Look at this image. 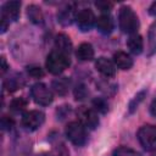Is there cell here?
<instances>
[{"label": "cell", "instance_id": "6da1fadb", "mask_svg": "<svg viewBox=\"0 0 156 156\" xmlns=\"http://www.w3.org/2000/svg\"><path fill=\"white\" fill-rule=\"evenodd\" d=\"M139 18L130 6L123 5L118 11V26L126 34H136L139 29Z\"/></svg>", "mask_w": 156, "mask_h": 156}, {"label": "cell", "instance_id": "7a4b0ae2", "mask_svg": "<svg viewBox=\"0 0 156 156\" xmlns=\"http://www.w3.org/2000/svg\"><path fill=\"white\" fill-rule=\"evenodd\" d=\"M69 65H71L69 56L66 54H62L57 50H52L46 56L45 66H46V69L51 74H55V76L61 74L66 68H68Z\"/></svg>", "mask_w": 156, "mask_h": 156}, {"label": "cell", "instance_id": "3957f363", "mask_svg": "<svg viewBox=\"0 0 156 156\" xmlns=\"http://www.w3.org/2000/svg\"><path fill=\"white\" fill-rule=\"evenodd\" d=\"M65 132H66L67 139L76 146H83L88 140L87 128L78 121L69 122Z\"/></svg>", "mask_w": 156, "mask_h": 156}, {"label": "cell", "instance_id": "277c9868", "mask_svg": "<svg viewBox=\"0 0 156 156\" xmlns=\"http://www.w3.org/2000/svg\"><path fill=\"white\" fill-rule=\"evenodd\" d=\"M139 144L146 151H155L156 150V126L146 124L139 128L136 133Z\"/></svg>", "mask_w": 156, "mask_h": 156}, {"label": "cell", "instance_id": "5b68a950", "mask_svg": "<svg viewBox=\"0 0 156 156\" xmlns=\"http://www.w3.org/2000/svg\"><path fill=\"white\" fill-rule=\"evenodd\" d=\"M30 96L34 100V102L40 106H49L54 100L51 90L44 83L33 84L30 88Z\"/></svg>", "mask_w": 156, "mask_h": 156}, {"label": "cell", "instance_id": "8992f818", "mask_svg": "<svg viewBox=\"0 0 156 156\" xmlns=\"http://www.w3.org/2000/svg\"><path fill=\"white\" fill-rule=\"evenodd\" d=\"M21 122H22V126L24 129H27L29 132H34V130L39 129L43 126V123L45 122V113L39 110L27 111L23 113Z\"/></svg>", "mask_w": 156, "mask_h": 156}, {"label": "cell", "instance_id": "52a82bcc", "mask_svg": "<svg viewBox=\"0 0 156 156\" xmlns=\"http://www.w3.org/2000/svg\"><path fill=\"white\" fill-rule=\"evenodd\" d=\"M77 117H78V122H80L88 129L93 130L99 126L98 112L94 108H90L87 106H79L77 108Z\"/></svg>", "mask_w": 156, "mask_h": 156}, {"label": "cell", "instance_id": "ba28073f", "mask_svg": "<svg viewBox=\"0 0 156 156\" xmlns=\"http://www.w3.org/2000/svg\"><path fill=\"white\" fill-rule=\"evenodd\" d=\"M76 21H77V26H78L80 32H89L94 27V24L96 23L95 15H94L93 10H90V9L79 10L77 12Z\"/></svg>", "mask_w": 156, "mask_h": 156}, {"label": "cell", "instance_id": "9c48e42d", "mask_svg": "<svg viewBox=\"0 0 156 156\" xmlns=\"http://www.w3.org/2000/svg\"><path fill=\"white\" fill-rule=\"evenodd\" d=\"M21 13V2L17 0L6 1L1 6V20L10 22H15L18 20Z\"/></svg>", "mask_w": 156, "mask_h": 156}, {"label": "cell", "instance_id": "30bf717a", "mask_svg": "<svg viewBox=\"0 0 156 156\" xmlns=\"http://www.w3.org/2000/svg\"><path fill=\"white\" fill-rule=\"evenodd\" d=\"M56 17H57V22L61 26H63V27L71 26L73 23V21L76 20V17H77L74 4H66V5H63L57 11V16Z\"/></svg>", "mask_w": 156, "mask_h": 156}, {"label": "cell", "instance_id": "8fae6325", "mask_svg": "<svg viewBox=\"0 0 156 156\" xmlns=\"http://www.w3.org/2000/svg\"><path fill=\"white\" fill-rule=\"evenodd\" d=\"M95 68L105 77H113L116 74V66L113 63V61L101 56V57H98L96 61H95Z\"/></svg>", "mask_w": 156, "mask_h": 156}, {"label": "cell", "instance_id": "7c38bea8", "mask_svg": "<svg viewBox=\"0 0 156 156\" xmlns=\"http://www.w3.org/2000/svg\"><path fill=\"white\" fill-rule=\"evenodd\" d=\"M95 26H96V29H98L101 34H105V35L110 34V33L113 30V28H115L113 20H112V17H111L108 13H102V15H100V16L96 18Z\"/></svg>", "mask_w": 156, "mask_h": 156}, {"label": "cell", "instance_id": "4fadbf2b", "mask_svg": "<svg viewBox=\"0 0 156 156\" xmlns=\"http://www.w3.org/2000/svg\"><path fill=\"white\" fill-rule=\"evenodd\" d=\"M55 50L69 56V54L72 52V41H71V39L67 34L58 33L56 35V38H55Z\"/></svg>", "mask_w": 156, "mask_h": 156}, {"label": "cell", "instance_id": "5bb4252c", "mask_svg": "<svg viewBox=\"0 0 156 156\" xmlns=\"http://www.w3.org/2000/svg\"><path fill=\"white\" fill-rule=\"evenodd\" d=\"M113 63L119 69L127 71L133 67V58L124 51H117L113 54Z\"/></svg>", "mask_w": 156, "mask_h": 156}, {"label": "cell", "instance_id": "9a60e30c", "mask_svg": "<svg viewBox=\"0 0 156 156\" xmlns=\"http://www.w3.org/2000/svg\"><path fill=\"white\" fill-rule=\"evenodd\" d=\"M23 85H24V79L21 74H17V73H13L4 79V88L9 93H13L20 88H22Z\"/></svg>", "mask_w": 156, "mask_h": 156}, {"label": "cell", "instance_id": "2e32d148", "mask_svg": "<svg viewBox=\"0 0 156 156\" xmlns=\"http://www.w3.org/2000/svg\"><path fill=\"white\" fill-rule=\"evenodd\" d=\"M51 88L52 90L60 95V96H65L68 90H69V79L67 77H58V78H55L52 82H51Z\"/></svg>", "mask_w": 156, "mask_h": 156}, {"label": "cell", "instance_id": "e0dca14e", "mask_svg": "<svg viewBox=\"0 0 156 156\" xmlns=\"http://www.w3.org/2000/svg\"><path fill=\"white\" fill-rule=\"evenodd\" d=\"M127 46H128L129 51L133 55L141 54L143 52V49H144V41H143L141 35H139V34H132V35H129V38L127 40Z\"/></svg>", "mask_w": 156, "mask_h": 156}, {"label": "cell", "instance_id": "ac0fdd59", "mask_svg": "<svg viewBox=\"0 0 156 156\" xmlns=\"http://www.w3.org/2000/svg\"><path fill=\"white\" fill-rule=\"evenodd\" d=\"M76 56L80 61H90L94 57V48L89 43H82L77 50H76Z\"/></svg>", "mask_w": 156, "mask_h": 156}, {"label": "cell", "instance_id": "d6986e66", "mask_svg": "<svg viewBox=\"0 0 156 156\" xmlns=\"http://www.w3.org/2000/svg\"><path fill=\"white\" fill-rule=\"evenodd\" d=\"M154 54H156V21H154L149 28L147 32V48H146V55L150 57Z\"/></svg>", "mask_w": 156, "mask_h": 156}, {"label": "cell", "instance_id": "ffe728a7", "mask_svg": "<svg viewBox=\"0 0 156 156\" xmlns=\"http://www.w3.org/2000/svg\"><path fill=\"white\" fill-rule=\"evenodd\" d=\"M27 16L29 18V21L34 24H41L44 22V15H43V11L38 6V5H29L27 7Z\"/></svg>", "mask_w": 156, "mask_h": 156}, {"label": "cell", "instance_id": "44dd1931", "mask_svg": "<svg viewBox=\"0 0 156 156\" xmlns=\"http://www.w3.org/2000/svg\"><path fill=\"white\" fill-rule=\"evenodd\" d=\"M146 94H147V89H143L140 90L139 93L135 94V96L129 101L128 104V112L129 113H133L136 111V108L139 107V105L144 101V99L146 98Z\"/></svg>", "mask_w": 156, "mask_h": 156}, {"label": "cell", "instance_id": "7402d4cb", "mask_svg": "<svg viewBox=\"0 0 156 156\" xmlns=\"http://www.w3.org/2000/svg\"><path fill=\"white\" fill-rule=\"evenodd\" d=\"M73 95H74V99L77 101H82V100L88 98L89 90H88V88H87V85L84 83H78L76 85L74 90H73Z\"/></svg>", "mask_w": 156, "mask_h": 156}, {"label": "cell", "instance_id": "603a6c76", "mask_svg": "<svg viewBox=\"0 0 156 156\" xmlns=\"http://www.w3.org/2000/svg\"><path fill=\"white\" fill-rule=\"evenodd\" d=\"M93 107L96 112L105 115L108 111V102L104 98H94L93 100Z\"/></svg>", "mask_w": 156, "mask_h": 156}, {"label": "cell", "instance_id": "cb8c5ba5", "mask_svg": "<svg viewBox=\"0 0 156 156\" xmlns=\"http://www.w3.org/2000/svg\"><path fill=\"white\" fill-rule=\"evenodd\" d=\"M28 101L24 98H16L10 102V110H12L13 112H21L27 107Z\"/></svg>", "mask_w": 156, "mask_h": 156}, {"label": "cell", "instance_id": "d4e9b609", "mask_svg": "<svg viewBox=\"0 0 156 156\" xmlns=\"http://www.w3.org/2000/svg\"><path fill=\"white\" fill-rule=\"evenodd\" d=\"M113 156H141L138 151L127 147V146H119L113 151Z\"/></svg>", "mask_w": 156, "mask_h": 156}, {"label": "cell", "instance_id": "484cf974", "mask_svg": "<svg viewBox=\"0 0 156 156\" xmlns=\"http://www.w3.org/2000/svg\"><path fill=\"white\" fill-rule=\"evenodd\" d=\"M49 156H69V152L63 144H60L52 149V151L49 154Z\"/></svg>", "mask_w": 156, "mask_h": 156}, {"label": "cell", "instance_id": "4316f807", "mask_svg": "<svg viewBox=\"0 0 156 156\" xmlns=\"http://www.w3.org/2000/svg\"><path fill=\"white\" fill-rule=\"evenodd\" d=\"M95 6L104 13H108L112 7H113V4L110 2V1H104V0H100V1H96L95 2Z\"/></svg>", "mask_w": 156, "mask_h": 156}, {"label": "cell", "instance_id": "83f0119b", "mask_svg": "<svg viewBox=\"0 0 156 156\" xmlns=\"http://www.w3.org/2000/svg\"><path fill=\"white\" fill-rule=\"evenodd\" d=\"M27 72L33 78H41L44 76V71L38 66H28L27 67Z\"/></svg>", "mask_w": 156, "mask_h": 156}, {"label": "cell", "instance_id": "f1b7e54d", "mask_svg": "<svg viewBox=\"0 0 156 156\" xmlns=\"http://www.w3.org/2000/svg\"><path fill=\"white\" fill-rule=\"evenodd\" d=\"M69 113H71V106H69V105H62V106H60V107L56 110L57 118H60V119L66 118Z\"/></svg>", "mask_w": 156, "mask_h": 156}, {"label": "cell", "instance_id": "f546056e", "mask_svg": "<svg viewBox=\"0 0 156 156\" xmlns=\"http://www.w3.org/2000/svg\"><path fill=\"white\" fill-rule=\"evenodd\" d=\"M13 124H15V121L10 116L4 115L1 117V128H2V130H10L13 127Z\"/></svg>", "mask_w": 156, "mask_h": 156}, {"label": "cell", "instance_id": "4dcf8cb0", "mask_svg": "<svg viewBox=\"0 0 156 156\" xmlns=\"http://www.w3.org/2000/svg\"><path fill=\"white\" fill-rule=\"evenodd\" d=\"M149 111H150L151 116L156 117V98H155V99L151 101V104H150V107H149Z\"/></svg>", "mask_w": 156, "mask_h": 156}, {"label": "cell", "instance_id": "1f68e13d", "mask_svg": "<svg viewBox=\"0 0 156 156\" xmlns=\"http://www.w3.org/2000/svg\"><path fill=\"white\" fill-rule=\"evenodd\" d=\"M9 69V65L6 62V58L2 56L1 57V74H5V72Z\"/></svg>", "mask_w": 156, "mask_h": 156}, {"label": "cell", "instance_id": "d6a6232c", "mask_svg": "<svg viewBox=\"0 0 156 156\" xmlns=\"http://www.w3.org/2000/svg\"><path fill=\"white\" fill-rule=\"evenodd\" d=\"M149 13L151 15V16H156V1H154L150 6H149Z\"/></svg>", "mask_w": 156, "mask_h": 156}, {"label": "cell", "instance_id": "836d02e7", "mask_svg": "<svg viewBox=\"0 0 156 156\" xmlns=\"http://www.w3.org/2000/svg\"><path fill=\"white\" fill-rule=\"evenodd\" d=\"M9 22L7 21H5V20H1V26H0V29H1V33H5L6 32V29H7V27H9Z\"/></svg>", "mask_w": 156, "mask_h": 156}]
</instances>
